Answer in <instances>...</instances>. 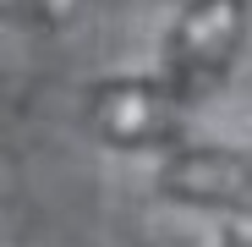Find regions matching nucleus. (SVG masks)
<instances>
[{
  "instance_id": "nucleus-1",
  "label": "nucleus",
  "mask_w": 252,
  "mask_h": 247,
  "mask_svg": "<svg viewBox=\"0 0 252 247\" xmlns=\"http://www.w3.org/2000/svg\"><path fill=\"white\" fill-rule=\"evenodd\" d=\"M241 0H187V11L170 28V44H164V66H170V82L197 99L225 77V66L236 61L241 44Z\"/></svg>"
},
{
  "instance_id": "nucleus-2",
  "label": "nucleus",
  "mask_w": 252,
  "mask_h": 247,
  "mask_svg": "<svg viewBox=\"0 0 252 247\" xmlns=\"http://www.w3.org/2000/svg\"><path fill=\"white\" fill-rule=\"evenodd\" d=\"M181 88L176 82H94L88 94V127L104 143H164L181 121Z\"/></svg>"
},
{
  "instance_id": "nucleus-3",
  "label": "nucleus",
  "mask_w": 252,
  "mask_h": 247,
  "mask_svg": "<svg viewBox=\"0 0 252 247\" xmlns=\"http://www.w3.org/2000/svg\"><path fill=\"white\" fill-rule=\"evenodd\" d=\"M159 187L170 192V198H181V203L252 214V154H230V148H187V154H170L164 171H159Z\"/></svg>"
}]
</instances>
